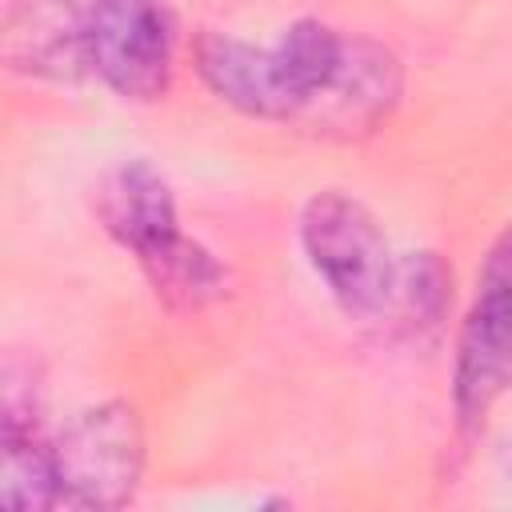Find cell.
Segmentation results:
<instances>
[{"label":"cell","mask_w":512,"mask_h":512,"mask_svg":"<svg viewBox=\"0 0 512 512\" xmlns=\"http://www.w3.org/2000/svg\"><path fill=\"white\" fill-rule=\"evenodd\" d=\"M296 232L312 272L348 316L380 320L388 312L400 256L364 200L324 188L300 208Z\"/></svg>","instance_id":"cell-2"},{"label":"cell","mask_w":512,"mask_h":512,"mask_svg":"<svg viewBox=\"0 0 512 512\" xmlns=\"http://www.w3.org/2000/svg\"><path fill=\"white\" fill-rule=\"evenodd\" d=\"M96 216L104 232L132 252L156 300L176 312H196L224 296L228 268L212 248L192 240L176 216V192L152 160H124L96 192Z\"/></svg>","instance_id":"cell-1"},{"label":"cell","mask_w":512,"mask_h":512,"mask_svg":"<svg viewBox=\"0 0 512 512\" xmlns=\"http://www.w3.org/2000/svg\"><path fill=\"white\" fill-rule=\"evenodd\" d=\"M448 304H452V268L440 260V252L400 256L396 288L384 316L400 320L404 328H436Z\"/></svg>","instance_id":"cell-11"},{"label":"cell","mask_w":512,"mask_h":512,"mask_svg":"<svg viewBox=\"0 0 512 512\" xmlns=\"http://www.w3.org/2000/svg\"><path fill=\"white\" fill-rule=\"evenodd\" d=\"M56 508H120L136 496L144 472V428L132 404L108 400L84 408L52 436Z\"/></svg>","instance_id":"cell-4"},{"label":"cell","mask_w":512,"mask_h":512,"mask_svg":"<svg viewBox=\"0 0 512 512\" xmlns=\"http://www.w3.org/2000/svg\"><path fill=\"white\" fill-rule=\"evenodd\" d=\"M192 60L208 92L252 120H296L300 104L284 80L276 48L248 44L228 32H200L192 44Z\"/></svg>","instance_id":"cell-7"},{"label":"cell","mask_w":512,"mask_h":512,"mask_svg":"<svg viewBox=\"0 0 512 512\" xmlns=\"http://www.w3.org/2000/svg\"><path fill=\"white\" fill-rule=\"evenodd\" d=\"M88 4L76 0H12L4 24V56L16 72L72 84L88 72L84 44Z\"/></svg>","instance_id":"cell-9"},{"label":"cell","mask_w":512,"mask_h":512,"mask_svg":"<svg viewBox=\"0 0 512 512\" xmlns=\"http://www.w3.org/2000/svg\"><path fill=\"white\" fill-rule=\"evenodd\" d=\"M344 44H348V36H344L340 28L316 20V16L292 20V24L280 32V40L272 44V48H276V60H280V68H284V80H288V88H292V96H296V104H300V116H304V112L324 96V88L332 84L340 60H344ZM300 116H296V124H300Z\"/></svg>","instance_id":"cell-10"},{"label":"cell","mask_w":512,"mask_h":512,"mask_svg":"<svg viewBox=\"0 0 512 512\" xmlns=\"http://www.w3.org/2000/svg\"><path fill=\"white\" fill-rule=\"evenodd\" d=\"M512 388V220L488 244L456 332L452 408L460 428H480Z\"/></svg>","instance_id":"cell-3"},{"label":"cell","mask_w":512,"mask_h":512,"mask_svg":"<svg viewBox=\"0 0 512 512\" xmlns=\"http://www.w3.org/2000/svg\"><path fill=\"white\" fill-rule=\"evenodd\" d=\"M0 500L12 512H48L56 508V472H52V436L40 428V400L32 372L20 376L16 364L4 368V468Z\"/></svg>","instance_id":"cell-8"},{"label":"cell","mask_w":512,"mask_h":512,"mask_svg":"<svg viewBox=\"0 0 512 512\" xmlns=\"http://www.w3.org/2000/svg\"><path fill=\"white\" fill-rule=\"evenodd\" d=\"M400 92H404L400 60L368 36H348L344 60H340L332 84L300 116V124H308L312 132H324V136L356 140V136L376 132L380 124H388L392 108L400 104Z\"/></svg>","instance_id":"cell-6"},{"label":"cell","mask_w":512,"mask_h":512,"mask_svg":"<svg viewBox=\"0 0 512 512\" xmlns=\"http://www.w3.org/2000/svg\"><path fill=\"white\" fill-rule=\"evenodd\" d=\"M88 72L132 104H152L172 88L176 16L168 0H88Z\"/></svg>","instance_id":"cell-5"}]
</instances>
